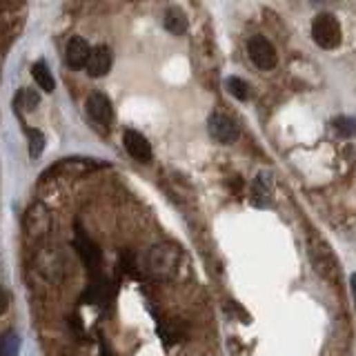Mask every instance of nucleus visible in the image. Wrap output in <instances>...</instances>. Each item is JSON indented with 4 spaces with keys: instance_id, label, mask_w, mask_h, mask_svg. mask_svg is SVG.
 I'll return each instance as SVG.
<instances>
[{
    "instance_id": "a211bd4d",
    "label": "nucleus",
    "mask_w": 356,
    "mask_h": 356,
    "mask_svg": "<svg viewBox=\"0 0 356 356\" xmlns=\"http://www.w3.org/2000/svg\"><path fill=\"white\" fill-rule=\"evenodd\" d=\"M21 348V336L16 332H7L3 339V356H16Z\"/></svg>"
},
{
    "instance_id": "0eeeda50",
    "label": "nucleus",
    "mask_w": 356,
    "mask_h": 356,
    "mask_svg": "<svg viewBox=\"0 0 356 356\" xmlns=\"http://www.w3.org/2000/svg\"><path fill=\"white\" fill-rule=\"evenodd\" d=\"M92 49L89 43L81 36H72L67 41V47H65V63L72 67V69H87V63H89V56H92Z\"/></svg>"
},
{
    "instance_id": "f03ea898",
    "label": "nucleus",
    "mask_w": 356,
    "mask_h": 356,
    "mask_svg": "<svg viewBox=\"0 0 356 356\" xmlns=\"http://www.w3.org/2000/svg\"><path fill=\"white\" fill-rule=\"evenodd\" d=\"M312 38L321 49H328V52L336 49L343 43V29H341L339 18H336L334 14H330V12H323L319 16H314Z\"/></svg>"
},
{
    "instance_id": "f3484780",
    "label": "nucleus",
    "mask_w": 356,
    "mask_h": 356,
    "mask_svg": "<svg viewBox=\"0 0 356 356\" xmlns=\"http://www.w3.org/2000/svg\"><path fill=\"white\" fill-rule=\"evenodd\" d=\"M334 130L343 138H354L356 136V118L352 116H339L334 121Z\"/></svg>"
},
{
    "instance_id": "6e6552de",
    "label": "nucleus",
    "mask_w": 356,
    "mask_h": 356,
    "mask_svg": "<svg viewBox=\"0 0 356 356\" xmlns=\"http://www.w3.org/2000/svg\"><path fill=\"white\" fill-rule=\"evenodd\" d=\"M87 114L94 118L98 125H110L114 118V110H112V101L110 96L103 92H96L87 98Z\"/></svg>"
},
{
    "instance_id": "ddd939ff",
    "label": "nucleus",
    "mask_w": 356,
    "mask_h": 356,
    "mask_svg": "<svg viewBox=\"0 0 356 356\" xmlns=\"http://www.w3.org/2000/svg\"><path fill=\"white\" fill-rule=\"evenodd\" d=\"M270 196H272V181H270V174H259V178L254 181V201L256 205H267L270 203Z\"/></svg>"
},
{
    "instance_id": "2eb2a0df",
    "label": "nucleus",
    "mask_w": 356,
    "mask_h": 356,
    "mask_svg": "<svg viewBox=\"0 0 356 356\" xmlns=\"http://www.w3.org/2000/svg\"><path fill=\"white\" fill-rule=\"evenodd\" d=\"M225 89L234 98H239V101H247V98H250V85H247L243 78H239V76L225 78Z\"/></svg>"
},
{
    "instance_id": "423d86ee",
    "label": "nucleus",
    "mask_w": 356,
    "mask_h": 356,
    "mask_svg": "<svg viewBox=\"0 0 356 356\" xmlns=\"http://www.w3.org/2000/svg\"><path fill=\"white\" fill-rule=\"evenodd\" d=\"M123 145H125L127 154H130L134 161H138V163H150L152 161V145L141 132L125 130L123 132Z\"/></svg>"
},
{
    "instance_id": "dca6fc26",
    "label": "nucleus",
    "mask_w": 356,
    "mask_h": 356,
    "mask_svg": "<svg viewBox=\"0 0 356 356\" xmlns=\"http://www.w3.org/2000/svg\"><path fill=\"white\" fill-rule=\"evenodd\" d=\"M16 107L21 105L25 112H34L38 103H41V96H38L34 89H21V94H16Z\"/></svg>"
},
{
    "instance_id": "20e7f679",
    "label": "nucleus",
    "mask_w": 356,
    "mask_h": 356,
    "mask_svg": "<svg viewBox=\"0 0 356 356\" xmlns=\"http://www.w3.org/2000/svg\"><path fill=\"white\" fill-rule=\"evenodd\" d=\"M247 52H250L252 63L259 69H263V72H272V69L279 65L276 47L267 41L265 36H252L250 43H247Z\"/></svg>"
},
{
    "instance_id": "9d476101",
    "label": "nucleus",
    "mask_w": 356,
    "mask_h": 356,
    "mask_svg": "<svg viewBox=\"0 0 356 356\" xmlns=\"http://www.w3.org/2000/svg\"><path fill=\"white\" fill-rule=\"evenodd\" d=\"M112 49L107 45H96L92 49V56H89V63H87V74L92 78H103L110 74L112 69Z\"/></svg>"
},
{
    "instance_id": "f8f14e48",
    "label": "nucleus",
    "mask_w": 356,
    "mask_h": 356,
    "mask_svg": "<svg viewBox=\"0 0 356 356\" xmlns=\"http://www.w3.org/2000/svg\"><path fill=\"white\" fill-rule=\"evenodd\" d=\"M32 78L36 81V85L43 89L45 94H52L56 89V81H54V74L49 72V67L45 61H38L32 65Z\"/></svg>"
},
{
    "instance_id": "4468645a",
    "label": "nucleus",
    "mask_w": 356,
    "mask_h": 356,
    "mask_svg": "<svg viewBox=\"0 0 356 356\" xmlns=\"http://www.w3.org/2000/svg\"><path fill=\"white\" fill-rule=\"evenodd\" d=\"M27 141H29V156L32 158H38L43 152H45V143L47 138L41 130H34V127H27Z\"/></svg>"
},
{
    "instance_id": "39448f33",
    "label": "nucleus",
    "mask_w": 356,
    "mask_h": 356,
    "mask_svg": "<svg viewBox=\"0 0 356 356\" xmlns=\"http://www.w3.org/2000/svg\"><path fill=\"white\" fill-rule=\"evenodd\" d=\"M207 130H210V136L214 138V141H219L223 145H230L239 138V127H236V123L230 116L219 114V112L210 116V121H207Z\"/></svg>"
},
{
    "instance_id": "9b49d317",
    "label": "nucleus",
    "mask_w": 356,
    "mask_h": 356,
    "mask_svg": "<svg viewBox=\"0 0 356 356\" xmlns=\"http://www.w3.org/2000/svg\"><path fill=\"white\" fill-rule=\"evenodd\" d=\"M163 25L170 34L174 36H183L190 27V21H187V14L181 7H167L163 14Z\"/></svg>"
},
{
    "instance_id": "6ab92c4d",
    "label": "nucleus",
    "mask_w": 356,
    "mask_h": 356,
    "mask_svg": "<svg viewBox=\"0 0 356 356\" xmlns=\"http://www.w3.org/2000/svg\"><path fill=\"white\" fill-rule=\"evenodd\" d=\"M350 288H352V299H354V308H356V272L350 276Z\"/></svg>"
},
{
    "instance_id": "7ed1b4c3",
    "label": "nucleus",
    "mask_w": 356,
    "mask_h": 356,
    "mask_svg": "<svg viewBox=\"0 0 356 356\" xmlns=\"http://www.w3.org/2000/svg\"><path fill=\"white\" fill-rule=\"evenodd\" d=\"M308 250H310V261L314 265L316 274H321L323 279H328L332 283H336L341 274V267H339V261H336V256L332 252V247L325 243L323 239H310L308 243Z\"/></svg>"
},
{
    "instance_id": "1a4fd4ad",
    "label": "nucleus",
    "mask_w": 356,
    "mask_h": 356,
    "mask_svg": "<svg viewBox=\"0 0 356 356\" xmlns=\"http://www.w3.org/2000/svg\"><path fill=\"white\" fill-rule=\"evenodd\" d=\"M47 230H49V212H47V207L45 205H41V203H36V205H32L27 210V214H25V232L32 236H45L47 234Z\"/></svg>"
},
{
    "instance_id": "f257e3e1",
    "label": "nucleus",
    "mask_w": 356,
    "mask_h": 356,
    "mask_svg": "<svg viewBox=\"0 0 356 356\" xmlns=\"http://www.w3.org/2000/svg\"><path fill=\"white\" fill-rule=\"evenodd\" d=\"M147 270L158 281H174L181 270V247L174 243H158L147 254Z\"/></svg>"
}]
</instances>
